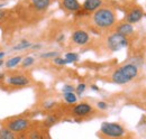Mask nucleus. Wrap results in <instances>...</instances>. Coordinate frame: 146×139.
<instances>
[{
    "mask_svg": "<svg viewBox=\"0 0 146 139\" xmlns=\"http://www.w3.org/2000/svg\"><path fill=\"white\" fill-rule=\"evenodd\" d=\"M116 13L109 7H101L92 15V23L99 29H110L116 24Z\"/></svg>",
    "mask_w": 146,
    "mask_h": 139,
    "instance_id": "nucleus-1",
    "label": "nucleus"
},
{
    "mask_svg": "<svg viewBox=\"0 0 146 139\" xmlns=\"http://www.w3.org/2000/svg\"><path fill=\"white\" fill-rule=\"evenodd\" d=\"M138 75V66L134 63H127L118 69H116L111 74V81L116 84L123 85L129 83Z\"/></svg>",
    "mask_w": 146,
    "mask_h": 139,
    "instance_id": "nucleus-2",
    "label": "nucleus"
},
{
    "mask_svg": "<svg viewBox=\"0 0 146 139\" xmlns=\"http://www.w3.org/2000/svg\"><path fill=\"white\" fill-rule=\"evenodd\" d=\"M100 134L106 138L117 139L125 136V128L116 122H102L100 127Z\"/></svg>",
    "mask_w": 146,
    "mask_h": 139,
    "instance_id": "nucleus-3",
    "label": "nucleus"
},
{
    "mask_svg": "<svg viewBox=\"0 0 146 139\" xmlns=\"http://www.w3.org/2000/svg\"><path fill=\"white\" fill-rule=\"evenodd\" d=\"M31 126V120L24 117H14L5 121V127L13 131L14 134H21L28 130Z\"/></svg>",
    "mask_w": 146,
    "mask_h": 139,
    "instance_id": "nucleus-4",
    "label": "nucleus"
},
{
    "mask_svg": "<svg viewBox=\"0 0 146 139\" xmlns=\"http://www.w3.org/2000/svg\"><path fill=\"white\" fill-rule=\"evenodd\" d=\"M128 38L118 33H112L107 37V47L111 52H118L128 46Z\"/></svg>",
    "mask_w": 146,
    "mask_h": 139,
    "instance_id": "nucleus-5",
    "label": "nucleus"
},
{
    "mask_svg": "<svg viewBox=\"0 0 146 139\" xmlns=\"http://www.w3.org/2000/svg\"><path fill=\"white\" fill-rule=\"evenodd\" d=\"M93 112V108L88 102H81L72 108V115L76 118H86Z\"/></svg>",
    "mask_w": 146,
    "mask_h": 139,
    "instance_id": "nucleus-6",
    "label": "nucleus"
},
{
    "mask_svg": "<svg viewBox=\"0 0 146 139\" xmlns=\"http://www.w3.org/2000/svg\"><path fill=\"white\" fill-rule=\"evenodd\" d=\"M71 40L73 44L78 46H84L90 42V36L83 29H76L72 33Z\"/></svg>",
    "mask_w": 146,
    "mask_h": 139,
    "instance_id": "nucleus-7",
    "label": "nucleus"
},
{
    "mask_svg": "<svg viewBox=\"0 0 146 139\" xmlns=\"http://www.w3.org/2000/svg\"><path fill=\"white\" fill-rule=\"evenodd\" d=\"M8 84L13 87H26L29 84V79L23 74L11 75L8 77Z\"/></svg>",
    "mask_w": 146,
    "mask_h": 139,
    "instance_id": "nucleus-8",
    "label": "nucleus"
},
{
    "mask_svg": "<svg viewBox=\"0 0 146 139\" xmlns=\"http://www.w3.org/2000/svg\"><path fill=\"white\" fill-rule=\"evenodd\" d=\"M143 16H144L143 9L139 8V7H135V8H133V9L127 14L126 20H127V23L133 25V24H135V23H138V21L143 18Z\"/></svg>",
    "mask_w": 146,
    "mask_h": 139,
    "instance_id": "nucleus-9",
    "label": "nucleus"
},
{
    "mask_svg": "<svg viewBox=\"0 0 146 139\" xmlns=\"http://www.w3.org/2000/svg\"><path fill=\"white\" fill-rule=\"evenodd\" d=\"M102 7V0H84L82 3V9L88 13H94Z\"/></svg>",
    "mask_w": 146,
    "mask_h": 139,
    "instance_id": "nucleus-10",
    "label": "nucleus"
},
{
    "mask_svg": "<svg viewBox=\"0 0 146 139\" xmlns=\"http://www.w3.org/2000/svg\"><path fill=\"white\" fill-rule=\"evenodd\" d=\"M62 7L71 13H76L82 8V5L78 0H62Z\"/></svg>",
    "mask_w": 146,
    "mask_h": 139,
    "instance_id": "nucleus-11",
    "label": "nucleus"
},
{
    "mask_svg": "<svg viewBox=\"0 0 146 139\" xmlns=\"http://www.w3.org/2000/svg\"><path fill=\"white\" fill-rule=\"evenodd\" d=\"M116 33L128 37V36L134 34V27H133L131 24H129L127 21H126V23H120V24L116 27Z\"/></svg>",
    "mask_w": 146,
    "mask_h": 139,
    "instance_id": "nucleus-12",
    "label": "nucleus"
},
{
    "mask_svg": "<svg viewBox=\"0 0 146 139\" xmlns=\"http://www.w3.org/2000/svg\"><path fill=\"white\" fill-rule=\"evenodd\" d=\"M50 3H51V0H31V5L37 11H43L47 9Z\"/></svg>",
    "mask_w": 146,
    "mask_h": 139,
    "instance_id": "nucleus-13",
    "label": "nucleus"
},
{
    "mask_svg": "<svg viewBox=\"0 0 146 139\" xmlns=\"http://www.w3.org/2000/svg\"><path fill=\"white\" fill-rule=\"evenodd\" d=\"M27 139H45V136L42 130L39 129H32L26 132Z\"/></svg>",
    "mask_w": 146,
    "mask_h": 139,
    "instance_id": "nucleus-14",
    "label": "nucleus"
},
{
    "mask_svg": "<svg viewBox=\"0 0 146 139\" xmlns=\"http://www.w3.org/2000/svg\"><path fill=\"white\" fill-rule=\"evenodd\" d=\"M21 61H23V57H21V56H19V55H18V56H14V57L9 58V60H8V61L5 63L6 69L10 70V69L16 68L19 63H21Z\"/></svg>",
    "mask_w": 146,
    "mask_h": 139,
    "instance_id": "nucleus-15",
    "label": "nucleus"
},
{
    "mask_svg": "<svg viewBox=\"0 0 146 139\" xmlns=\"http://www.w3.org/2000/svg\"><path fill=\"white\" fill-rule=\"evenodd\" d=\"M32 45H33V44H32L29 40H27V39H23V40L19 42L18 44H16L11 50H13V51H24V50L31 48Z\"/></svg>",
    "mask_w": 146,
    "mask_h": 139,
    "instance_id": "nucleus-16",
    "label": "nucleus"
},
{
    "mask_svg": "<svg viewBox=\"0 0 146 139\" xmlns=\"http://www.w3.org/2000/svg\"><path fill=\"white\" fill-rule=\"evenodd\" d=\"M0 139H17V136L6 127H2L0 128Z\"/></svg>",
    "mask_w": 146,
    "mask_h": 139,
    "instance_id": "nucleus-17",
    "label": "nucleus"
},
{
    "mask_svg": "<svg viewBox=\"0 0 146 139\" xmlns=\"http://www.w3.org/2000/svg\"><path fill=\"white\" fill-rule=\"evenodd\" d=\"M63 98H64L65 102L68 104H74L76 103V101H78V97H76V94L74 92H66V93H64Z\"/></svg>",
    "mask_w": 146,
    "mask_h": 139,
    "instance_id": "nucleus-18",
    "label": "nucleus"
},
{
    "mask_svg": "<svg viewBox=\"0 0 146 139\" xmlns=\"http://www.w3.org/2000/svg\"><path fill=\"white\" fill-rule=\"evenodd\" d=\"M58 120V118H57V116H55V115H50L48 117H46V119L44 120V127L45 128H51L52 126H54L55 123L57 122Z\"/></svg>",
    "mask_w": 146,
    "mask_h": 139,
    "instance_id": "nucleus-19",
    "label": "nucleus"
},
{
    "mask_svg": "<svg viewBox=\"0 0 146 139\" xmlns=\"http://www.w3.org/2000/svg\"><path fill=\"white\" fill-rule=\"evenodd\" d=\"M64 58L66 60V62H68V64H71V63H74V62H76V61H79V58H80V56H79V54L78 53H74V52H69L65 54V56H64Z\"/></svg>",
    "mask_w": 146,
    "mask_h": 139,
    "instance_id": "nucleus-20",
    "label": "nucleus"
},
{
    "mask_svg": "<svg viewBox=\"0 0 146 139\" xmlns=\"http://www.w3.org/2000/svg\"><path fill=\"white\" fill-rule=\"evenodd\" d=\"M35 63V58L33 56H27L25 58H23L21 61V69H27L29 66H32Z\"/></svg>",
    "mask_w": 146,
    "mask_h": 139,
    "instance_id": "nucleus-21",
    "label": "nucleus"
},
{
    "mask_svg": "<svg viewBox=\"0 0 146 139\" xmlns=\"http://www.w3.org/2000/svg\"><path fill=\"white\" fill-rule=\"evenodd\" d=\"M58 56V53L57 52H46L40 54V58H44V60H47V58H55Z\"/></svg>",
    "mask_w": 146,
    "mask_h": 139,
    "instance_id": "nucleus-22",
    "label": "nucleus"
},
{
    "mask_svg": "<svg viewBox=\"0 0 146 139\" xmlns=\"http://www.w3.org/2000/svg\"><path fill=\"white\" fill-rule=\"evenodd\" d=\"M53 62H54V64L58 65V66H64V65L68 64L66 60H65L64 57H61V56H57V57L53 58Z\"/></svg>",
    "mask_w": 146,
    "mask_h": 139,
    "instance_id": "nucleus-23",
    "label": "nucleus"
},
{
    "mask_svg": "<svg viewBox=\"0 0 146 139\" xmlns=\"http://www.w3.org/2000/svg\"><path fill=\"white\" fill-rule=\"evenodd\" d=\"M86 89H87V84L86 83H80V84H78V87H75V93L78 95H81L86 91Z\"/></svg>",
    "mask_w": 146,
    "mask_h": 139,
    "instance_id": "nucleus-24",
    "label": "nucleus"
},
{
    "mask_svg": "<svg viewBox=\"0 0 146 139\" xmlns=\"http://www.w3.org/2000/svg\"><path fill=\"white\" fill-rule=\"evenodd\" d=\"M62 91H63V93H66V92H74L75 89H74L72 85H70V84H65L64 87H62Z\"/></svg>",
    "mask_w": 146,
    "mask_h": 139,
    "instance_id": "nucleus-25",
    "label": "nucleus"
},
{
    "mask_svg": "<svg viewBox=\"0 0 146 139\" xmlns=\"http://www.w3.org/2000/svg\"><path fill=\"white\" fill-rule=\"evenodd\" d=\"M97 107H98L100 110H106V109L108 108V104L106 103L105 101H99V102L97 103Z\"/></svg>",
    "mask_w": 146,
    "mask_h": 139,
    "instance_id": "nucleus-26",
    "label": "nucleus"
},
{
    "mask_svg": "<svg viewBox=\"0 0 146 139\" xmlns=\"http://www.w3.org/2000/svg\"><path fill=\"white\" fill-rule=\"evenodd\" d=\"M55 105H56V102H54V101H50V102H45V103H44V108L47 109V110H50V109H52V108L55 107Z\"/></svg>",
    "mask_w": 146,
    "mask_h": 139,
    "instance_id": "nucleus-27",
    "label": "nucleus"
},
{
    "mask_svg": "<svg viewBox=\"0 0 146 139\" xmlns=\"http://www.w3.org/2000/svg\"><path fill=\"white\" fill-rule=\"evenodd\" d=\"M6 15H7V11L3 10V9H0V20H2L3 18L6 17Z\"/></svg>",
    "mask_w": 146,
    "mask_h": 139,
    "instance_id": "nucleus-28",
    "label": "nucleus"
},
{
    "mask_svg": "<svg viewBox=\"0 0 146 139\" xmlns=\"http://www.w3.org/2000/svg\"><path fill=\"white\" fill-rule=\"evenodd\" d=\"M40 47H42V45H40V44H35V45H34V44H33V45H32V47H31V48H32V50H33V51H37V50H39V48H40Z\"/></svg>",
    "mask_w": 146,
    "mask_h": 139,
    "instance_id": "nucleus-29",
    "label": "nucleus"
},
{
    "mask_svg": "<svg viewBox=\"0 0 146 139\" xmlns=\"http://www.w3.org/2000/svg\"><path fill=\"white\" fill-rule=\"evenodd\" d=\"M63 39H64V35H60L58 37H57V39H56V42H63Z\"/></svg>",
    "mask_w": 146,
    "mask_h": 139,
    "instance_id": "nucleus-30",
    "label": "nucleus"
},
{
    "mask_svg": "<svg viewBox=\"0 0 146 139\" xmlns=\"http://www.w3.org/2000/svg\"><path fill=\"white\" fill-rule=\"evenodd\" d=\"M91 90H92V91H99V87H97L96 84H92Z\"/></svg>",
    "mask_w": 146,
    "mask_h": 139,
    "instance_id": "nucleus-31",
    "label": "nucleus"
},
{
    "mask_svg": "<svg viewBox=\"0 0 146 139\" xmlns=\"http://www.w3.org/2000/svg\"><path fill=\"white\" fill-rule=\"evenodd\" d=\"M5 77H6V74L5 73H0V81L1 80H5Z\"/></svg>",
    "mask_w": 146,
    "mask_h": 139,
    "instance_id": "nucleus-32",
    "label": "nucleus"
},
{
    "mask_svg": "<svg viewBox=\"0 0 146 139\" xmlns=\"http://www.w3.org/2000/svg\"><path fill=\"white\" fill-rule=\"evenodd\" d=\"M3 56H5V52H0V60H2Z\"/></svg>",
    "mask_w": 146,
    "mask_h": 139,
    "instance_id": "nucleus-33",
    "label": "nucleus"
},
{
    "mask_svg": "<svg viewBox=\"0 0 146 139\" xmlns=\"http://www.w3.org/2000/svg\"><path fill=\"white\" fill-rule=\"evenodd\" d=\"M3 65V60H0V66H2Z\"/></svg>",
    "mask_w": 146,
    "mask_h": 139,
    "instance_id": "nucleus-34",
    "label": "nucleus"
}]
</instances>
